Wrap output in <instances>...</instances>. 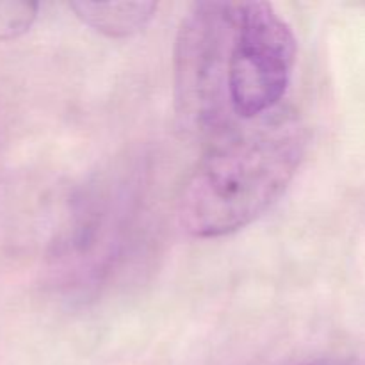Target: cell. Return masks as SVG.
Returning <instances> with one entry per match:
<instances>
[{
  "label": "cell",
  "mask_w": 365,
  "mask_h": 365,
  "mask_svg": "<svg viewBox=\"0 0 365 365\" xmlns=\"http://www.w3.org/2000/svg\"><path fill=\"white\" fill-rule=\"evenodd\" d=\"M232 2L192 6L175 46V103L182 125L209 141L239 120L228 93V59L235 27Z\"/></svg>",
  "instance_id": "obj_2"
},
{
  "label": "cell",
  "mask_w": 365,
  "mask_h": 365,
  "mask_svg": "<svg viewBox=\"0 0 365 365\" xmlns=\"http://www.w3.org/2000/svg\"><path fill=\"white\" fill-rule=\"evenodd\" d=\"M296 63V38L267 2H237L228 59V93L235 118L257 120L284 98Z\"/></svg>",
  "instance_id": "obj_3"
},
{
  "label": "cell",
  "mask_w": 365,
  "mask_h": 365,
  "mask_svg": "<svg viewBox=\"0 0 365 365\" xmlns=\"http://www.w3.org/2000/svg\"><path fill=\"white\" fill-rule=\"evenodd\" d=\"M77 18L109 38L143 31L157 11L155 2H71Z\"/></svg>",
  "instance_id": "obj_4"
},
{
  "label": "cell",
  "mask_w": 365,
  "mask_h": 365,
  "mask_svg": "<svg viewBox=\"0 0 365 365\" xmlns=\"http://www.w3.org/2000/svg\"><path fill=\"white\" fill-rule=\"evenodd\" d=\"M314 365H335V364H314Z\"/></svg>",
  "instance_id": "obj_6"
},
{
  "label": "cell",
  "mask_w": 365,
  "mask_h": 365,
  "mask_svg": "<svg viewBox=\"0 0 365 365\" xmlns=\"http://www.w3.org/2000/svg\"><path fill=\"white\" fill-rule=\"evenodd\" d=\"M38 4L0 2V38H11L27 31L36 20Z\"/></svg>",
  "instance_id": "obj_5"
},
{
  "label": "cell",
  "mask_w": 365,
  "mask_h": 365,
  "mask_svg": "<svg viewBox=\"0 0 365 365\" xmlns=\"http://www.w3.org/2000/svg\"><path fill=\"white\" fill-rule=\"evenodd\" d=\"M294 113L237 120L210 138L178 196V220L198 239L234 234L262 216L294 178L307 145Z\"/></svg>",
  "instance_id": "obj_1"
}]
</instances>
